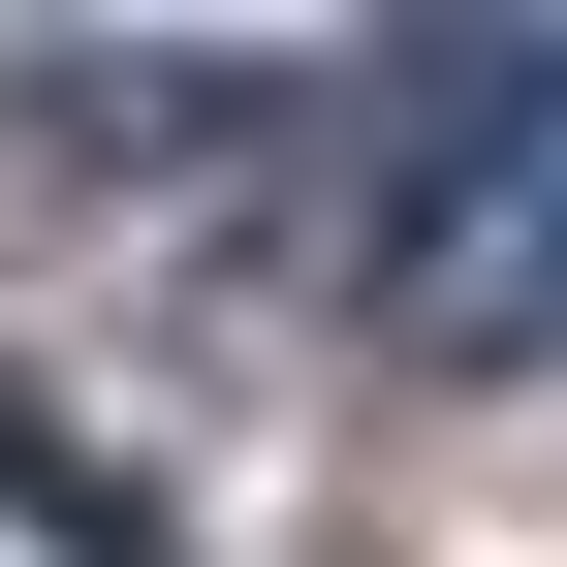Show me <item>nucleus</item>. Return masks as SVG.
I'll use <instances>...</instances> for the list:
<instances>
[{"label": "nucleus", "mask_w": 567, "mask_h": 567, "mask_svg": "<svg viewBox=\"0 0 567 567\" xmlns=\"http://www.w3.org/2000/svg\"><path fill=\"white\" fill-rule=\"evenodd\" d=\"M252 189H316V252L347 316H410V347H567V32H379V63H316V95L252 126Z\"/></svg>", "instance_id": "nucleus-1"}]
</instances>
